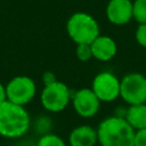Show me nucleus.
<instances>
[{"mask_svg":"<svg viewBox=\"0 0 146 146\" xmlns=\"http://www.w3.org/2000/svg\"><path fill=\"white\" fill-rule=\"evenodd\" d=\"M100 146H133L135 130L123 116L111 115L97 127Z\"/></svg>","mask_w":146,"mask_h":146,"instance_id":"obj_1","label":"nucleus"},{"mask_svg":"<svg viewBox=\"0 0 146 146\" xmlns=\"http://www.w3.org/2000/svg\"><path fill=\"white\" fill-rule=\"evenodd\" d=\"M31 127V117L24 106L5 100L0 104V136L5 138H19Z\"/></svg>","mask_w":146,"mask_h":146,"instance_id":"obj_2","label":"nucleus"},{"mask_svg":"<svg viewBox=\"0 0 146 146\" xmlns=\"http://www.w3.org/2000/svg\"><path fill=\"white\" fill-rule=\"evenodd\" d=\"M66 32L70 39L76 44H90L100 34V29L94 16L79 11L71 15L67 19Z\"/></svg>","mask_w":146,"mask_h":146,"instance_id":"obj_3","label":"nucleus"},{"mask_svg":"<svg viewBox=\"0 0 146 146\" xmlns=\"http://www.w3.org/2000/svg\"><path fill=\"white\" fill-rule=\"evenodd\" d=\"M72 91L60 81H55L50 84L43 86L40 95L42 107L51 113H59L64 111L72 100Z\"/></svg>","mask_w":146,"mask_h":146,"instance_id":"obj_4","label":"nucleus"},{"mask_svg":"<svg viewBox=\"0 0 146 146\" xmlns=\"http://www.w3.org/2000/svg\"><path fill=\"white\" fill-rule=\"evenodd\" d=\"M120 97L128 105L146 103V76L131 72L120 80Z\"/></svg>","mask_w":146,"mask_h":146,"instance_id":"obj_5","label":"nucleus"},{"mask_svg":"<svg viewBox=\"0 0 146 146\" xmlns=\"http://www.w3.org/2000/svg\"><path fill=\"white\" fill-rule=\"evenodd\" d=\"M7 100L25 106L36 94L35 82L26 75H17L8 81L6 84Z\"/></svg>","mask_w":146,"mask_h":146,"instance_id":"obj_6","label":"nucleus"},{"mask_svg":"<svg viewBox=\"0 0 146 146\" xmlns=\"http://www.w3.org/2000/svg\"><path fill=\"white\" fill-rule=\"evenodd\" d=\"M91 89L102 103L114 102L120 97V79L112 72H100L94 78Z\"/></svg>","mask_w":146,"mask_h":146,"instance_id":"obj_7","label":"nucleus"},{"mask_svg":"<svg viewBox=\"0 0 146 146\" xmlns=\"http://www.w3.org/2000/svg\"><path fill=\"white\" fill-rule=\"evenodd\" d=\"M72 105L75 113L83 117H94L100 108L102 102L95 95L91 88H81L72 95Z\"/></svg>","mask_w":146,"mask_h":146,"instance_id":"obj_8","label":"nucleus"},{"mask_svg":"<svg viewBox=\"0 0 146 146\" xmlns=\"http://www.w3.org/2000/svg\"><path fill=\"white\" fill-rule=\"evenodd\" d=\"M106 18L114 25H125L133 19L131 0H110L106 9Z\"/></svg>","mask_w":146,"mask_h":146,"instance_id":"obj_9","label":"nucleus"},{"mask_svg":"<svg viewBox=\"0 0 146 146\" xmlns=\"http://www.w3.org/2000/svg\"><path fill=\"white\" fill-rule=\"evenodd\" d=\"M92 58L99 62H108L115 57L117 52L116 42L108 35L99 34L91 43Z\"/></svg>","mask_w":146,"mask_h":146,"instance_id":"obj_10","label":"nucleus"},{"mask_svg":"<svg viewBox=\"0 0 146 146\" xmlns=\"http://www.w3.org/2000/svg\"><path fill=\"white\" fill-rule=\"evenodd\" d=\"M68 146H95L98 144L97 128L89 124H81L68 133Z\"/></svg>","mask_w":146,"mask_h":146,"instance_id":"obj_11","label":"nucleus"},{"mask_svg":"<svg viewBox=\"0 0 146 146\" xmlns=\"http://www.w3.org/2000/svg\"><path fill=\"white\" fill-rule=\"evenodd\" d=\"M124 119L135 131L146 129V103L129 105L124 111Z\"/></svg>","mask_w":146,"mask_h":146,"instance_id":"obj_12","label":"nucleus"},{"mask_svg":"<svg viewBox=\"0 0 146 146\" xmlns=\"http://www.w3.org/2000/svg\"><path fill=\"white\" fill-rule=\"evenodd\" d=\"M35 146H68L67 143L56 133L48 132L41 135Z\"/></svg>","mask_w":146,"mask_h":146,"instance_id":"obj_13","label":"nucleus"},{"mask_svg":"<svg viewBox=\"0 0 146 146\" xmlns=\"http://www.w3.org/2000/svg\"><path fill=\"white\" fill-rule=\"evenodd\" d=\"M133 19L138 22V24L146 23V0H133Z\"/></svg>","mask_w":146,"mask_h":146,"instance_id":"obj_14","label":"nucleus"},{"mask_svg":"<svg viewBox=\"0 0 146 146\" xmlns=\"http://www.w3.org/2000/svg\"><path fill=\"white\" fill-rule=\"evenodd\" d=\"M75 55L79 60L81 62H88L92 58V51H91V46L87 43H81L76 44L75 49Z\"/></svg>","mask_w":146,"mask_h":146,"instance_id":"obj_15","label":"nucleus"},{"mask_svg":"<svg viewBox=\"0 0 146 146\" xmlns=\"http://www.w3.org/2000/svg\"><path fill=\"white\" fill-rule=\"evenodd\" d=\"M35 128L38 129L40 135H44L50 132V128H51V121L49 117L47 116H41L38 119V121L35 122Z\"/></svg>","mask_w":146,"mask_h":146,"instance_id":"obj_16","label":"nucleus"},{"mask_svg":"<svg viewBox=\"0 0 146 146\" xmlns=\"http://www.w3.org/2000/svg\"><path fill=\"white\" fill-rule=\"evenodd\" d=\"M135 38L139 46L146 48V23L138 25V27L135 32Z\"/></svg>","mask_w":146,"mask_h":146,"instance_id":"obj_17","label":"nucleus"},{"mask_svg":"<svg viewBox=\"0 0 146 146\" xmlns=\"http://www.w3.org/2000/svg\"><path fill=\"white\" fill-rule=\"evenodd\" d=\"M133 146H146V129L135 131Z\"/></svg>","mask_w":146,"mask_h":146,"instance_id":"obj_18","label":"nucleus"},{"mask_svg":"<svg viewBox=\"0 0 146 146\" xmlns=\"http://www.w3.org/2000/svg\"><path fill=\"white\" fill-rule=\"evenodd\" d=\"M55 81H57V79H56V75H55L52 72L47 71V72H44V73L42 74V82H43V86L50 84V83H52V82H55Z\"/></svg>","mask_w":146,"mask_h":146,"instance_id":"obj_19","label":"nucleus"},{"mask_svg":"<svg viewBox=\"0 0 146 146\" xmlns=\"http://www.w3.org/2000/svg\"><path fill=\"white\" fill-rule=\"evenodd\" d=\"M5 100H7V94H6V86L0 82V104H2Z\"/></svg>","mask_w":146,"mask_h":146,"instance_id":"obj_20","label":"nucleus"}]
</instances>
